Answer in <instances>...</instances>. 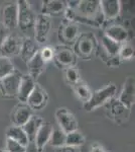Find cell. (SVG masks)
I'll use <instances>...</instances> for the list:
<instances>
[{
	"label": "cell",
	"mask_w": 135,
	"mask_h": 152,
	"mask_svg": "<svg viewBox=\"0 0 135 152\" xmlns=\"http://www.w3.org/2000/svg\"><path fill=\"white\" fill-rule=\"evenodd\" d=\"M90 152H105V150H104V148H103L102 146L96 144V145H94L92 147V149H91Z\"/></svg>",
	"instance_id": "cell-36"
},
{
	"label": "cell",
	"mask_w": 135,
	"mask_h": 152,
	"mask_svg": "<svg viewBox=\"0 0 135 152\" xmlns=\"http://www.w3.org/2000/svg\"><path fill=\"white\" fill-rule=\"evenodd\" d=\"M51 28V20L50 16L38 14L36 15L35 23H34V41L38 44H45L48 38Z\"/></svg>",
	"instance_id": "cell-3"
},
{
	"label": "cell",
	"mask_w": 135,
	"mask_h": 152,
	"mask_svg": "<svg viewBox=\"0 0 135 152\" xmlns=\"http://www.w3.org/2000/svg\"><path fill=\"white\" fill-rule=\"evenodd\" d=\"M25 152H43V149H40L34 141H29L25 146Z\"/></svg>",
	"instance_id": "cell-33"
},
{
	"label": "cell",
	"mask_w": 135,
	"mask_h": 152,
	"mask_svg": "<svg viewBox=\"0 0 135 152\" xmlns=\"http://www.w3.org/2000/svg\"><path fill=\"white\" fill-rule=\"evenodd\" d=\"M7 152H25V146L19 144L18 142L6 138V149Z\"/></svg>",
	"instance_id": "cell-30"
},
{
	"label": "cell",
	"mask_w": 135,
	"mask_h": 152,
	"mask_svg": "<svg viewBox=\"0 0 135 152\" xmlns=\"http://www.w3.org/2000/svg\"><path fill=\"white\" fill-rule=\"evenodd\" d=\"M66 4L61 0H46L43 2V8H41V14L46 16L58 15L65 11Z\"/></svg>",
	"instance_id": "cell-18"
},
{
	"label": "cell",
	"mask_w": 135,
	"mask_h": 152,
	"mask_svg": "<svg viewBox=\"0 0 135 152\" xmlns=\"http://www.w3.org/2000/svg\"><path fill=\"white\" fill-rule=\"evenodd\" d=\"M86 139L83 136V134L78 130H75L73 132H70L66 135V146L71 147H79L85 143Z\"/></svg>",
	"instance_id": "cell-25"
},
{
	"label": "cell",
	"mask_w": 135,
	"mask_h": 152,
	"mask_svg": "<svg viewBox=\"0 0 135 152\" xmlns=\"http://www.w3.org/2000/svg\"><path fill=\"white\" fill-rule=\"evenodd\" d=\"M53 127L48 122H43L40 127L38 131L36 132V135L34 137V142L40 147V149H43L46 144L50 142L51 133H53Z\"/></svg>",
	"instance_id": "cell-17"
},
{
	"label": "cell",
	"mask_w": 135,
	"mask_h": 152,
	"mask_svg": "<svg viewBox=\"0 0 135 152\" xmlns=\"http://www.w3.org/2000/svg\"><path fill=\"white\" fill-rule=\"evenodd\" d=\"M101 43L102 46L104 48L105 52L107 53V55L109 56V58H119L118 54L120 51V48H121L122 44H119L117 42L111 40L110 38H108L107 36L103 35L101 38Z\"/></svg>",
	"instance_id": "cell-23"
},
{
	"label": "cell",
	"mask_w": 135,
	"mask_h": 152,
	"mask_svg": "<svg viewBox=\"0 0 135 152\" xmlns=\"http://www.w3.org/2000/svg\"><path fill=\"white\" fill-rule=\"evenodd\" d=\"M21 42L17 38L16 36L8 35L5 41L0 47V51L2 53V56L7 58L13 57L19 54V50H20Z\"/></svg>",
	"instance_id": "cell-10"
},
{
	"label": "cell",
	"mask_w": 135,
	"mask_h": 152,
	"mask_svg": "<svg viewBox=\"0 0 135 152\" xmlns=\"http://www.w3.org/2000/svg\"><path fill=\"white\" fill-rule=\"evenodd\" d=\"M26 64H27V68L29 71L28 75L31 76V77L35 80L36 78L43 72L46 63L41 59L40 51H38V52L33 56V58H31Z\"/></svg>",
	"instance_id": "cell-20"
},
{
	"label": "cell",
	"mask_w": 135,
	"mask_h": 152,
	"mask_svg": "<svg viewBox=\"0 0 135 152\" xmlns=\"http://www.w3.org/2000/svg\"><path fill=\"white\" fill-rule=\"evenodd\" d=\"M56 118L60 128L65 132L66 134L78 130V121L76 117L74 116L72 112L68 109L62 107L56 112Z\"/></svg>",
	"instance_id": "cell-5"
},
{
	"label": "cell",
	"mask_w": 135,
	"mask_h": 152,
	"mask_svg": "<svg viewBox=\"0 0 135 152\" xmlns=\"http://www.w3.org/2000/svg\"><path fill=\"white\" fill-rule=\"evenodd\" d=\"M100 8L105 20L116 18L121 10V2L119 0H102L100 1Z\"/></svg>",
	"instance_id": "cell-12"
},
{
	"label": "cell",
	"mask_w": 135,
	"mask_h": 152,
	"mask_svg": "<svg viewBox=\"0 0 135 152\" xmlns=\"http://www.w3.org/2000/svg\"><path fill=\"white\" fill-rule=\"evenodd\" d=\"M8 31H9L8 29L3 26V23H2L1 21H0V47H1V45L3 44V42L5 41L7 36L9 35Z\"/></svg>",
	"instance_id": "cell-34"
},
{
	"label": "cell",
	"mask_w": 135,
	"mask_h": 152,
	"mask_svg": "<svg viewBox=\"0 0 135 152\" xmlns=\"http://www.w3.org/2000/svg\"><path fill=\"white\" fill-rule=\"evenodd\" d=\"M66 134L62 129L58 127V128H53V133H51L50 143L51 146L56 147V148H60L66 145Z\"/></svg>",
	"instance_id": "cell-26"
},
{
	"label": "cell",
	"mask_w": 135,
	"mask_h": 152,
	"mask_svg": "<svg viewBox=\"0 0 135 152\" xmlns=\"http://www.w3.org/2000/svg\"><path fill=\"white\" fill-rule=\"evenodd\" d=\"M32 116L31 109L27 104H18L11 115V120L14 126L22 127Z\"/></svg>",
	"instance_id": "cell-15"
},
{
	"label": "cell",
	"mask_w": 135,
	"mask_h": 152,
	"mask_svg": "<svg viewBox=\"0 0 135 152\" xmlns=\"http://www.w3.org/2000/svg\"><path fill=\"white\" fill-rule=\"evenodd\" d=\"M79 36V28L73 21H64L62 26H60L58 38L64 43H72L76 41Z\"/></svg>",
	"instance_id": "cell-11"
},
{
	"label": "cell",
	"mask_w": 135,
	"mask_h": 152,
	"mask_svg": "<svg viewBox=\"0 0 135 152\" xmlns=\"http://www.w3.org/2000/svg\"><path fill=\"white\" fill-rule=\"evenodd\" d=\"M134 56V49L130 45L121 46L118 54V57L121 60H129Z\"/></svg>",
	"instance_id": "cell-31"
},
{
	"label": "cell",
	"mask_w": 135,
	"mask_h": 152,
	"mask_svg": "<svg viewBox=\"0 0 135 152\" xmlns=\"http://www.w3.org/2000/svg\"><path fill=\"white\" fill-rule=\"evenodd\" d=\"M40 54L41 59H43L45 63H48V62H50V61H51V59L53 58V56H55V51L50 47H45L41 49V50H40Z\"/></svg>",
	"instance_id": "cell-32"
},
{
	"label": "cell",
	"mask_w": 135,
	"mask_h": 152,
	"mask_svg": "<svg viewBox=\"0 0 135 152\" xmlns=\"http://www.w3.org/2000/svg\"><path fill=\"white\" fill-rule=\"evenodd\" d=\"M104 35L119 44L125 43L128 38V33H127L126 28L119 24H112V26H108L105 29Z\"/></svg>",
	"instance_id": "cell-19"
},
{
	"label": "cell",
	"mask_w": 135,
	"mask_h": 152,
	"mask_svg": "<svg viewBox=\"0 0 135 152\" xmlns=\"http://www.w3.org/2000/svg\"><path fill=\"white\" fill-rule=\"evenodd\" d=\"M14 70V65L11 62L10 58L4 57L2 55L0 56V80L11 74Z\"/></svg>",
	"instance_id": "cell-27"
},
{
	"label": "cell",
	"mask_w": 135,
	"mask_h": 152,
	"mask_svg": "<svg viewBox=\"0 0 135 152\" xmlns=\"http://www.w3.org/2000/svg\"><path fill=\"white\" fill-rule=\"evenodd\" d=\"M22 74L18 71L14 70L11 74L0 80V89L6 97H14L17 95L19 83H20Z\"/></svg>",
	"instance_id": "cell-4"
},
{
	"label": "cell",
	"mask_w": 135,
	"mask_h": 152,
	"mask_svg": "<svg viewBox=\"0 0 135 152\" xmlns=\"http://www.w3.org/2000/svg\"><path fill=\"white\" fill-rule=\"evenodd\" d=\"M17 18H18V9L16 2L9 3L3 7L1 23L8 31L14 29L17 26Z\"/></svg>",
	"instance_id": "cell-8"
},
{
	"label": "cell",
	"mask_w": 135,
	"mask_h": 152,
	"mask_svg": "<svg viewBox=\"0 0 135 152\" xmlns=\"http://www.w3.org/2000/svg\"><path fill=\"white\" fill-rule=\"evenodd\" d=\"M66 79L68 80L70 83H72L73 85L77 84L78 82H80V73L78 69L74 66H71V67L66 68Z\"/></svg>",
	"instance_id": "cell-29"
},
{
	"label": "cell",
	"mask_w": 135,
	"mask_h": 152,
	"mask_svg": "<svg viewBox=\"0 0 135 152\" xmlns=\"http://www.w3.org/2000/svg\"><path fill=\"white\" fill-rule=\"evenodd\" d=\"M117 91V87L115 84H108L106 86L96 90L91 94L88 102L84 104V109L87 112L94 111L95 109L101 107V105L109 102V100L113 99Z\"/></svg>",
	"instance_id": "cell-2"
},
{
	"label": "cell",
	"mask_w": 135,
	"mask_h": 152,
	"mask_svg": "<svg viewBox=\"0 0 135 152\" xmlns=\"http://www.w3.org/2000/svg\"><path fill=\"white\" fill-rule=\"evenodd\" d=\"M46 102H48V94L45 90L40 85L35 84L32 92L26 100V104L30 109L40 110L46 104Z\"/></svg>",
	"instance_id": "cell-9"
},
{
	"label": "cell",
	"mask_w": 135,
	"mask_h": 152,
	"mask_svg": "<svg viewBox=\"0 0 135 152\" xmlns=\"http://www.w3.org/2000/svg\"><path fill=\"white\" fill-rule=\"evenodd\" d=\"M35 84L36 83L31 76H29L28 74L22 75L21 80H20V83H19L17 95H16L21 102H26L28 96L30 95L31 92H32Z\"/></svg>",
	"instance_id": "cell-14"
},
{
	"label": "cell",
	"mask_w": 135,
	"mask_h": 152,
	"mask_svg": "<svg viewBox=\"0 0 135 152\" xmlns=\"http://www.w3.org/2000/svg\"><path fill=\"white\" fill-rule=\"evenodd\" d=\"M53 58L56 59V63H58L63 67H71L75 63V53L68 47H58L55 51V56Z\"/></svg>",
	"instance_id": "cell-16"
},
{
	"label": "cell",
	"mask_w": 135,
	"mask_h": 152,
	"mask_svg": "<svg viewBox=\"0 0 135 152\" xmlns=\"http://www.w3.org/2000/svg\"><path fill=\"white\" fill-rule=\"evenodd\" d=\"M74 86H75L76 94H77V95L79 96V99L81 100H83L84 102L89 100L92 92H91L90 88L88 87L87 84H85V83H83V82H78L77 84H75Z\"/></svg>",
	"instance_id": "cell-28"
},
{
	"label": "cell",
	"mask_w": 135,
	"mask_h": 152,
	"mask_svg": "<svg viewBox=\"0 0 135 152\" xmlns=\"http://www.w3.org/2000/svg\"><path fill=\"white\" fill-rule=\"evenodd\" d=\"M93 35L86 34L82 35L77 39L75 44V53L81 56L82 58H89L94 52L95 49V39Z\"/></svg>",
	"instance_id": "cell-6"
},
{
	"label": "cell",
	"mask_w": 135,
	"mask_h": 152,
	"mask_svg": "<svg viewBox=\"0 0 135 152\" xmlns=\"http://www.w3.org/2000/svg\"><path fill=\"white\" fill-rule=\"evenodd\" d=\"M109 102H110L109 104L110 113H111L112 117L114 119L119 120V119H123L125 117H128L129 109L124 107L118 99H111Z\"/></svg>",
	"instance_id": "cell-24"
},
{
	"label": "cell",
	"mask_w": 135,
	"mask_h": 152,
	"mask_svg": "<svg viewBox=\"0 0 135 152\" xmlns=\"http://www.w3.org/2000/svg\"><path fill=\"white\" fill-rule=\"evenodd\" d=\"M6 138H9V139H11V140L18 142L19 144H21V145H23V146H26L29 142L25 132L23 131L22 127L14 126V125L7 129Z\"/></svg>",
	"instance_id": "cell-22"
},
{
	"label": "cell",
	"mask_w": 135,
	"mask_h": 152,
	"mask_svg": "<svg viewBox=\"0 0 135 152\" xmlns=\"http://www.w3.org/2000/svg\"><path fill=\"white\" fill-rule=\"evenodd\" d=\"M56 152H80L77 147H71V146H63L58 148Z\"/></svg>",
	"instance_id": "cell-35"
},
{
	"label": "cell",
	"mask_w": 135,
	"mask_h": 152,
	"mask_svg": "<svg viewBox=\"0 0 135 152\" xmlns=\"http://www.w3.org/2000/svg\"><path fill=\"white\" fill-rule=\"evenodd\" d=\"M43 123V121L40 116L32 115L30 117V119L23 125L22 129L25 132L26 136H27L28 141H34V137L36 135V132L38 131V129H40V127Z\"/></svg>",
	"instance_id": "cell-21"
},
{
	"label": "cell",
	"mask_w": 135,
	"mask_h": 152,
	"mask_svg": "<svg viewBox=\"0 0 135 152\" xmlns=\"http://www.w3.org/2000/svg\"><path fill=\"white\" fill-rule=\"evenodd\" d=\"M135 85H134V77L129 76L124 82L123 88H122L121 92H120L118 100L121 102L124 107L127 109H131V107L134 104L135 99Z\"/></svg>",
	"instance_id": "cell-7"
},
{
	"label": "cell",
	"mask_w": 135,
	"mask_h": 152,
	"mask_svg": "<svg viewBox=\"0 0 135 152\" xmlns=\"http://www.w3.org/2000/svg\"><path fill=\"white\" fill-rule=\"evenodd\" d=\"M40 51V47H38V43L33 40L30 37H27L21 42L20 50H19V55H20L21 59L25 63H27L33 56Z\"/></svg>",
	"instance_id": "cell-13"
},
{
	"label": "cell",
	"mask_w": 135,
	"mask_h": 152,
	"mask_svg": "<svg viewBox=\"0 0 135 152\" xmlns=\"http://www.w3.org/2000/svg\"><path fill=\"white\" fill-rule=\"evenodd\" d=\"M18 9V18H17V26L24 34H29L33 31L36 15L33 9L31 8L28 1L18 0L16 1Z\"/></svg>",
	"instance_id": "cell-1"
},
{
	"label": "cell",
	"mask_w": 135,
	"mask_h": 152,
	"mask_svg": "<svg viewBox=\"0 0 135 152\" xmlns=\"http://www.w3.org/2000/svg\"><path fill=\"white\" fill-rule=\"evenodd\" d=\"M0 152H7L6 150H3V149H0Z\"/></svg>",
	"instance_id": "cell-37"
}]
</instances>
